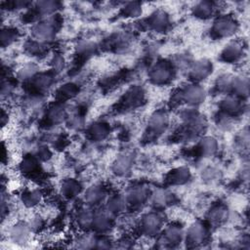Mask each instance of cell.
<instances>
[{
    "label": "cell",
    "mask_w": 250,
    "mask_h": 250,
    "mask_svg": "<svg viewBox=\"0 0 250 250\" xmlns=\"http://www.w3.org/2000/svg\"><path fill=\"white\" fill-rule=\"evenodd\" d=\"M212 72V63L206 59L194 62L189 68V76L194 81L206 79Z\"/></svg>",
    "instance_id": "10"
},
{
    "label": "cell",
    "mask_w": 250,
    "mask_h": 250,
    "mask_svg": "<svg viewBox=\"0 0 250 250\" xmlns=\"http://www.w3.org/2000/svg\"><path fill=\"white\" fill-rule=\"evenodd\" d=\"M18 38V34L16 32V30L11 29V28H7V29H3L1 32V45L2 47H6L11 45L12 43H14Z\"/></svg>",
    "instance_id": "35"
},
{
    "label": "cell",
    "mask_w": 250,
    "mask_h": 250,
    "mask_svg": "<svg viewBox=\"0 0 250 250\" xmlns=\"http://www.w3.org/2000/svg\"><path fill=\"white\" fill-rule=\"evenodd\" d=\"M149 79L152 83L157 85H163L169 82L173 76L172 64L165 61H159L155 62L149 69Z\"/></svg>",
    "instance_id": "3"
},
{
    "label": "cell",
    "mask_w": 250,
    "mask_h": 250,
    "mask_svg": "<svg viewBox=\"0 0 250 250\" xmlns=\"http://www.w3.org/2000/svg\"><path fill=\"white\" fill-rule=\"evenodd\" d=\"M89 134H90V136H91V138L93 140H95V141H102V140L105 139L108 136L109 128L104 123L97 122V123H94L90 127Z\"/></svg>",
    "instance_id": "28"
},
{
    "label": "cell",
    "mask_w": 250,
    "mask_h": 250,
    "mask_svg": "<svg viewBox=\"0 0 250 250\" xmlns=\"http://www.w3.org/2000/svg\"><path fill=\"white\" fill-rule=\"evenodd\" d=\"M50 156H51V152H50V150H49L48 147H46V146H41V147L38 149V158L43 159V160H46V159H48Z\"/></svg>",
    "instance_id": "43"
},
{
    "label": "cell",
    "mask_w": 250,
    "mask_h": 250,
    "mask_svg": "<svg viewBox=\"0 0 250 250\" xmlns=\"http://www.w3.org/2000/svg\"><path fill=\"white\" fill-rule=\"evenodd\" d=\"M207 235L208 231L204 224L200 222H194L187 229L184 239L186 240V243L188 247L193 248L198 247L199 245L204 243Z\"/></svg>",
    "instance_id": "4"
},
{
    "label": "cell",
    "mask_w": 250,
    "mask_h": 250,
    "mask_svg": "<svg viewBox=\"0 0 250 250\" xmlns=\"http://www.w3.org/2000/svg\"><path fill=\"white\" fill-rule=\"evenodd\" d=\"M133 165V159L130 154L123 153L120 154L115 158L112 163V171L118 177H125L127 176Z\"/></svg>",
    "instance_id": "14"
},
{
    "label": "cell",
    "mask_w": 250,
    "mask_h": 250,
    "mask_svg": "<svg viewBox=\"0 0 250 250\" xmlns=\"http://www.w3.org/2000/svg\"><path fill=\"white\" fill-rule=\"evenodd\" d=\"M198 148L200 153L204 156L214 155L218 150V142L214 137L206 136L199 142Z\"/></svg>",
    "instance_id": "25"
},
{
    "label": "cell",
    "mask_w": 250,
    "mask_h": 250,
    "mask_svg": "<svg viewBox=\"0 0 250 250\" xmlns=\"http://www.w3.org/2000/svg\"><path fill=\"white\" fill-rule=\"evenodd\" d=\"M32 230L25 222H18L14 224L8 231L10 240L18 245H24L29 242L32 234Z\"/></svg>",
    "instance_id": "6"
},
{
    "label": "cell",
    "mask_w": 250,
    "mask_h": 250,
    "mask_svg": "<svg viewBox=\"0 0 250 250\" xmlns=\"http://www.w3.org/2000/svg\"><path fill=\"white\" fill-rule=\"evenodd\" d=\"M39 168V162L35 156L27 155L20 162V170L23 174H34Z\"/></svg>",
    "instance_id": "30"
},
{
    "label": "cell",
    "mask_w": 250,
    "mask_h": 250,
    "mask_svg": "<svg viewBox=\"0 0 250 250\" xmlns=\"http://www.w3.org/2000/svg\"><path fill=\"white\" fill-rule=\"evenodd\" d=\"M105 197V190L101 186H92L85 191L84 199L89 205H98Z\"/></svg>",
    "instance_id": "20"
},
{
    "label": "cell",
    "mask_w": 250,
    "mask_h": 250,
    "mask_svg": "<svg viewBox=\"0 0 250 250\" xmlns=\"http://www.w3.org/2000/svg\"><path fill=\"white\" fill-rule=\"evenodd\" d=\"M97 237L91 233H83L80 235L77 240V247L79 248H96Z\"/></svg>",
    "instance_id": "32"
},
{
    "label": "cell",
    "mask_w": 250,
    "mask_h": 250,
    "mask_svg": "<svg viewBox=\"0 0 250 250\" xmlns=\"http://www.w3.org/2000/svg\"><path fill=\"white\" fill-rule=\"evenodd\" d=\"M37 9L41 15H51L57 9V2L54 1H41L37 3Z\"/></svg>",
    "instance_id": "37"
},
{
    "label": "cell",
    "mask_w": 250,
    "mask_h": 250,
    "mask_svg": "<svg viewBox=\"0 0 250 250\" xmlns=\"http://www.w3.org/2000/svg\"><path fill=\"white\" fill-rule=\"evenodd\" d=\"M47 117H48L49 121H51L52 123L62 122L65 117L64 107L60 104H56L52 105L48 110Z\"/></svg>",
    "instance_id": "31"
},
{
    "label": "cell",
    "mask_w": 250,
    "mask_h": 250,
    "mask_svg": "<svg viewBox=\"0 0 250 250\" xmlns=\"http://www.w3.org/2000/svg\"><path fill=\"white\" fill-rule=\"evenodd\" d=\"M169 124L168 115L164 111H156L149 117L148 129L152 134L163 133Z\"/></svg>",
    "instance_id": "13"
},
{
    "label": "cell",
    "mask_w": 250,
    "mask_h": 250,
    "mask_svg": "<svg viewBox=\"0 0 250 250\" xmlns=\"http://www.w3.org/2000/svg\"><path fill=\"white\" fill-rule=\"evenodd\" d=\"M190 179V172L186 167H179L172 171L170 175V182L173 185H184Z\"/></svg>",
    "instance_id": "27"
},
{
    "label": "cell",
    "mask_w": 250,
    "mask_h": 250,
    "mask_svg": "<svg viewBox=\"0 0 250 250\" xmlns=\"http://www.w3.org/2000/svg\"><path fill=\"white\" fill-rule=\"evenodd\" d=\"M94 217H95V212H93L90 208L80 209L76 215L77 226L82 229H88L92 228Z\"/></svg>",
    "instance_id": "26"
},
{
    "label": "cell",
    "mask_w": 250,
    "mask_h": 250,
    "mask_svg": "<svg viewBox=\"0 0 250 250\" xmlns=\"http://www.w3.org/2000/svg\"><path fill=\"white\" fill-rule=\"evenodd\" d=\"M218 175H219L218 171L216 169L210 167V168H207L206 170H204V173H203L202 177L205 179V181L213 182L218 178Z\"/></svg>",
    "instance_id": "42"
},
{
    "label": "cell",
    "mask_w": 250,
    "mask_h": 250,
    "mask_svg": "<svg viewBox=\"0 0 250 250\" xmlns=\"http://www.w3.org/2000/svg\"><path fill=\"white\" fill-rule=\"evenodd\" d=\"M81 191L80 184L74 179H66L62 182L61 193L63 197L71 199L77 196Z\"/></svg>",
    "instance_id": "21"
},
{
    "label": "cell",
    "mask_w": 250,
    "mask_h": 250,
    "mask_svg": "<svg viewBox=\"0 0 250 250\" xmlns=\"http://www.w3.org/2000/svg\"><path fill=\"white\" fill-rule=\"evenodd\" d=\"M50 64L54 72H60L64 68V59L60 54H56L52 57Z\"/></svg>",
    "instance_id": "39"
},
{
    "label": "cell",
    "mask_w": 250,
    "mask_h": 250,
    "mask_svg": "<svg viewBox=\"0 0 250 250\" xmlns=\"http://www.w3.org/2000/svg\"><path fill=\"white\" fill-rule=\"evenodd\" d=\"M54 79L51 73H39L32 78V85L38 92H46L53 85Z\"/></svg>",
    "instance_id": "23"
},
{
    "label": "cell",
    "mask_w": 250,
    "mask_h": 250,
    "mask_svg": "<svg viewBox=\"0 0 250 250\" xmlns=\"http://www.w3.org/2000/svg\"><path fill=\"white\" fill-rule=\"evenodd\" d=\"M214 10H215V7H214L213 3L207 2V1H202L195 5V7L193 8V13H194L195 17H197V18L208 19L213 15Z\"/></svg>",
    "instance_id": "29"
},
{
    "label": "cell",
    "mask_w": 250,
    "mask_h": 250,
    "mask_svg": "<svg viewBox=\"0 0 250 250\" xmlns=\"http://www.w3.org/2000/svg\"><path fill=\"white\" fill-rule=\"evenodd\" d=\"M37 74V67L36 65L29 63L25 64L20 71H19V77L21 79L26 80V79H32Z\"/></svg>",
    "instance_id": "38"
},
{
    "label": "cell",
    "mask_w": 250,
    "mask_h": 250,
    "mask_svg": "<svg viewBox=\"0 0 250 250\" xmlns=\"http://www.w3.org/2000/svg\"><path fill=\"white\" fill-rule=\"evenodd\" d=\"M238 28L236 21L230 16L218 17L213 23L212 32L216 37L228 38L232 36Z\"/></svg>",
    "instance_id": "2"
},
{
    "label": "cell",
    "mask_w": 250,
    "mask_h": 250,
    "mask_svg": "<svg viewBox=\"0 0 250 250\" xmlns=\"http://www.w3.org/2000/svg\"><path fill=\"white\" fill-rule=\"evenodd\" d=\"M127 202L124 196L121 195H114L111 196L105 205V210L111 215H117L121 212H123L126 208Z\"/></svg>",
    "instance_id": "24"
},
{
    "label": "cell",
    "mask_w": 250,
    "mask_h": 250,
    "mask_svg": "<svg viewBox=\"0 0 250 250\" xmlns=\"http://www.w3.org/2000/svg\"><path fill=\"white\" fill-rule=\"evenodd\" d=\"M111 215L104 209L101 212L95 213L92 228L100 233H104L109 230L111 227Z\"/></svg>",
    "instance_id": "16"
},
{
    "label": "cell",
    "mask_w": 250,
    "mask_h": 250,
    "mask_svg": "<svg viewBox=\"0 0 250 250\" xmlns=\"http://www.w3.org/2000/svg\"><path fill=\"white\" fill-rule=\"evenodd\" d=\"M32 35L35 40L45 42L52 39L56 33V23L52 19L39 21L32 27Z\"/></svg>",
    "instance_id": "7"
},
{
    "label": "cell",
    "mask_w": 250,
    "mask_h": 250,
    "mask_svg": "<svg viewBox=\"0 0 250 250\" xmlns=\"http://www.w3.org/2000/svg\"><path fill=\"white\" fill-rule=\"evenodd\" d=\"M150 28L156 32H164L169 25V19L165 12L156 11L148 20Z\"/></svg>",
    "instance_id": "17"
},
{
    "label": "cell",
    "mask_w": 250,
    "mask_h": 250,
    "mask_svg": "<svg viewBox=\"0 0 250 250\" xmlns=\"http://www.w3.org/2000/svg\"><path fill=\"white\" fill-rule=\"evenodd\" d=\"M185 232L183 229L178 225L167 226L163 229L160 242H163L164 247H173L184 240Z\"/></svg>",
    "instance_id": "9"
},
{
    "label": "cell",
    "mask_w": 250,
    "mask_h": 250,
    "mask_svg": "<svg viewBox=\"0 0 250 250\" xmlns=\"http://www.w3.org/2000/svg\"><path fill=\"white\" fill-rule=\"evenodd\" d=\"M31 230L34 232V231H37L38 229H40L43 226V218L39 215H36V216H33L32 219L27 222Z\"/></svg>",
    "instance_id": "41"
},
{
    "label": "cell",
    "mask_w": 250,
    "mask_h": 250,
    "mask_svg": "<svg viewBox=\"0 0 250 250\" xmlns=\"http://www.w3.org/2000/svg\"><path fill=\"white\" fill-rule=\"evenodd\" d=\"M25 50L33 56H40L45 51V45L43 44V42L33 39L25 43Z\"/></svg>",
    "instance_id": "34"
},
{
    "label": "cell",
    "mask_w": 250,
    "mask_h": 250,
    "mask_svg": "<svg viewBox=\"0 0 250 250\" xmlns=\"http://www.w3.org/2000/svg\"><path fill=\"white\" fill-rule=\"evenodd\" d=\"M220 107L222 108L224 113L231 116L239 113L242 110L243 104L240 98L232 94V95H228L221 100Z\"/></svg>",
    "instance_id": "12"
},
{
    "label": "cell",
    "mask_w": 250,
    "mask_h": 250,
    "mask_svg": "<svg viewBox=\"0 0 250 250\" xmlns=\"http://www.w3.org/2000/svg\"><path fill=\"white\" fill-rule=\"evenodd\" d=\"M180 100L186 102L189 105H198L205 101L206 92L198 84L192 83L186 85L180 90Z\"/></svg>",
    "instance_id": "5"
},
{
    "label": "cell",
    "mask_w": 250,
    "mask_h": 250,
    "mask_svg": "<svg viewBox=\"0 0 250 250\" xmlns=\"http://www.w3.org/2000/svg\"><path fill=\"white\" fill-rule=\"evenodd\" d=\"M78 89L76 87V85H74L73 83H66L63 84L58 91L59 96L62 99H69L72 98L73 96L76 95Z\"/></svg>",
    "instance_id": "36"
},
{
    "label": "cell",
    "mask_w": 250,
    "mask_h": 250,
    "mask_svg": "<svg viewBox=\"0 0 250 250\" xmlns=\"http://www.w3.org/2000/svg\"><path fill=\"white\" fill-rule=\"evenodd\" d=\"M243 55V46L238 41L229 42L223 49L221 53V58L223 61L228 62H234L238 61Z\"/></svg>",
    "instance_id": "11"
},
{
    "label": "cell",
    "mask_w": 250,
    "mask_h": 250,
    "mask_svg": "<svg viewBox=\"0 0 250 250\" xmlns=\"http://www.w3.org/2000/svg\"><path fill=\"white\" fill-rule=\"evenodd\" d=\"M230 91L236 97L243 99L249 94V80L245 76H233L230 85Z\"/></svg>",
    "instance_id": "18"
},
{
    "label": "cell",
    "mask_w": 250,
    "mask_h": 250,
    "mask_svg": "<svg viewBox=\"0 0 250 250\" xmlns=\"http://www.w3.org/2000/svg\"><path fill=\"white\" fill-rule=\"evenodd\" d=\"M42 201V193L39 189L29 188L22 192L21 202L25 207L32 208L40 204Z\"/></svg>",
    "instance_id": "22"
},
{
    "label": "cell",
    "mask_w": 250,
    "mask_h": 250,
    "mask_svg": "<svg viewBox=\"0 0 250 250\" xmlns=\"http://www.w3.org/2000/svg\"><path fill=\"white\" fill-rule=\"evenodd\" d=\"M229 213L228 208L223 204H216L208 211L207 219L210 225L220 226L229 220Z\"/></svg>",
    "instance_id": "15"
},
{
    "label": "cell",
    "mask_w": 250,
    "mask_h": 250,
    "mask_svg": "<svg viewBox=\"0 0 250 250\" xmlns=\"http://www.w3.org/2000/svg\"><path fill=\"white\" fill-rule=\"evenodd\" d=\"M163 228V219L156 212H149L144 215L140 221L141 232L147 236H156Z\"/></svg>",
    "instance_id": "1"
},
{
    "label": "cell",
    "mask_w": 250,
    "mask_h": 250,
    "mask_svg": "<svg viewBox=\"0 0 250 250\" xmlns=\"http://www.w3.org/2000/svg\"><path fill=\"white\" fill-rule=\"evenodd\" d=\"M152 204L156 208H165L169 206L173 201V194L163 188H157L150 193Z\"/></svg>",
    "instance_id": "19"
},
{
    "label": "cell",
    "mask_w": 250,
    "mask_h": 250,
    "mask_svg": "<svg viewBox=\"0 0 250 250\" xmlns=\"http://www.w3.org/2000/svg\"><path fill=\"white\" fill-rule=\"evenodd\" d=\"M95 52V45L91 42H82L77 46V53L80 56H90Z\"/></svg>",
    "instance_id": "40"
},
{
    "label": "cell",
    "mask_w": 250,
    "mask_h": 250,
    "mask_svg": "<svg viewBox=\"0 0 250 250\" xmlns=\"http://www.w3.org/2000/svg\"><path fill=\"white\" fill-rule=\"evenodd\" d=\"M150 196L149 190L143 185H136L128 188L125 194L127 204L132 206H140L144 204Z\"/></svg>",
    "instance_id": "8"
},
{
    "label": "cell",
    "mask_w": 250,
    "mask_h": 250,
    "mask_svg": "<svg viewBox=\"0 0 250 250\" xmlns=\"http://www.w3.org/2000/svg\"><path fill=\"white\" fill-rule=\"evenodd\" d=\"M122 12L126 17L137 18L142 14V6L138 2H129L122 8Z\"/></svg>",
    "instance_id": "33"
}]
</instances>
